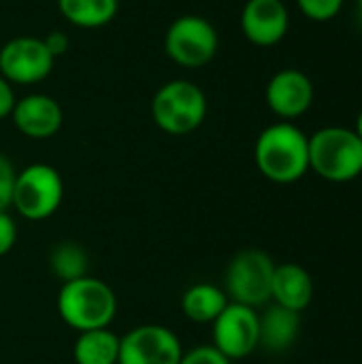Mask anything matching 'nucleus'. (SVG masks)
Segmentation results:
<instances>
[{"instance_id":"obj_12","label":"nucleus","mask_w":362,"mask_h":364,"mask_svg":"<svg viewBox=\"0 0 362 364\" xmlns=\"http://www.w3.org/2000/svg\"><path fill=\"white\" fill-rule=\"evenodd\" d=\"M290 15L284 0H247L241 11L243 36L258 47H273L286 34Z\"/></svg>"},{"instance_id":"obj_27","label":"nucleus","mask_w":362,"mask_h":364,"mask_svg":"<svg viewBox=\"0 0 362 364\" xmlns=\"http://www.w3.org/2000/svg\"><path fill=\"white\" fill-rule=\"evenodd\" d=\"M358 15H361L362 19V0H358Z\"/></svg>"},{"instance_id":"obj_23","label":"nucleus","mask_w":362,"mask_h":364,"mask_svg":"<svg viewBox=\"0 0 362 364\" xmlns=\"http://www.w3.org/2000/svg\"><path fill=\"white\" fill-rule=\"evenodd\" d=\"M17 237H19L17 222L13 220L9 211H0V258L6 256L15 247Z\"/></svg>"},{"instance_id":"obj_4","label":"nucleus","mask_w":362,"mask_h":364,"mask_svg":"<svg viewBox=\"0 0 362 364\" xmlns=\"http://www.w3.org/2000/svg\"><path fill=\"white\" fill-rule=\"evenodd\" d=\"M151 117L166 134H190L201 128L207 117V96L196 83L188 79H173L154 94Z\"/></svg>"},{"instance_id":"obj_14","label":"nucleus","mask_w":362,"mask_h":364,"mask_svg":"<svg viewBox=\"0 0 362 364\" xmlns=\"http://www.w3.org/2000/svg\"><path fill=\"white\" fill-rule=\"evenodd\" d=\"M314 299V279L312 275L297 262L275 264L273 284H271V301L290 311H305Z\"/></svg>"},{"instance_id":"obj_2","label":"nucleus","mask_w":362,"mask_h":364,"mask_svg":"<svg viewBox=\"0 0 362 364\" xmlns=\"http://www.w3.org/2000/svg\"><path fill=\"white\" fill-rule=\"evenodd\" d=\"M55 309L62 322L79 333L109 328L117 316V296L109 284L92 275L60 286Z\"/></svg>"},{"instance_id":"obj_25","label":"nucleus","mask_w":362,"mask_h":364,"mask_svg":"<svg viewBox=\"0 0 362 364\" xmlns=\"http://www.w3.org/2000/svg\"><path fill=\"white\" fill-rule=\"evenodd\" d=\"M15 102H17V98H15L13 85H11V83L0 75V119L11 117Z\"/></svg>"},{"instance_id":"obj_8","label":"nucleus","mask_w":362,"mask_h":364,"mask_svg":"<svg viewBox=\"0 0 362 364\" xmlns=\"http://www.w3.org/2000/svg\"><path fill=\"white\" fill-rule=\"evenodd\" d=\"M211 326V346L230 363L243 360L260 348V316L254 307L228 303Z\"/></svg>"},{"instance_id":"obj_1","label":"nucleus","mask_w":362,"mask_h":364,"mask_svg":"<svg viewBox=\"0 0 362 364\" xmlns=\"http://www.w3.org/2000/svg\"><path fill=\"white\" fill-rule=\"evenodd\" d=\"M254 160L269 181L294 183L309 171V136L292 122L271 124L256 139Z\"/></svg>"},{"instance_id":"obj_22","label":"nucleus","mask_w":362,"mask_h":364,"mask_svg":"<svg viewBox=\"0 0 362 364\" xmlns=\"http://www.w3.org/2000/svg\"><path fill=\"white\" fill-rule=\"evenodd\" d=\"M179 364H233L222 352L209 346H194L190 352H183Z\"/></svg>"},{"instance_id":"obj_20","label":"nucleus","mask_w":362,"mask_h":364,"mask_svg":"<svg viewBox=\"0 0 362 364\" xmlns=\"http://www.w3.org/2000/svg\"><path fill=\"white\" fill-rule=\"evenodd\" d=\"M344 2L346 0H297L301 13L307 19L318 21V23H324V21L335 19L341 13Z\"/></svg>"},{"instance_id":"obj_18","label":"nucleus","mask_w":362,"mask_h":364,"mask_svg":"<svg viewBox=\"0 0 362 364\" xmlns=\"http://www.w3.org/2000/svg\"><path fill=\"white\" fill-rule=\"evenodd\" d=\"M60 13L77 28H102L119 9V0H58Z\"/></svg>"},{"instance_id":"obj_16","label":"nucleus","mask_w":362,"mask_h":364,"mask_svg":"<svg viewBox=\"0 0 362 364\" xmlns=\"http://www.w3.org/2000/svg\"><path fill=\"white\" fill-rule=\"evenodd\" d=\"M228 296L224 292V288L215 286V284H194L190 286L183 296H181V314L196 324H213L215 318L226 309L228 305Z\"/></svg>"},{"instance_id":"obj_10","label":"nucleus","mask_w":362,"mask_h":364,"mask_svg":"<svg viewBox=\"0 0 362 364\" xmlns=\"http://www.w3.org/2000/svg\"><path fill=\"white\" fill-rule=\"evenodd\" d=\"M53 60L43 38L15 36L0 47V75L11 85H34L49 77Z\"/></svg>"},{"instance_id":"obj_19","label":"nucleus","mask_w":362,"mask_h":364,"mask_svg":"<svg viewBox=\"0 0 362 364\" xmlns=\"http://www.w3.org/2000/svg\"><path fill=\"white\" fill-rule=\"evenodd\" d=\"M87 269H90V258H87V252L79 243L64 241V243H58L49 252V271L62 284L85 277Z\"/></svg>"},{"instance_id":"obj_17","label":"nucleus","mask_w":362,"mask_h":364,"mask_svg":"<svg viewBox=\"0 0 362 364\" xmlns=\"http://www.w3.org/2000/svg\"><path fill=\"white\" fill-rule=\"evenodd\" d=\"M75 364H117L119 335L111 328H96L79 333L73 346Z\"/></svg>"},{"instance_id":"obj_13","label":"nucleus","mask_w":362,"mask_h":364,"mask_svg":"<svg viewBox=\"0 0 362 364\" xmlns=\"http://www.w3.org/2000/svg\"><path fill=\"white\" fill-rule=\"evenodd\" d=\"M11 119L23 136L45 141L60 132L64 113L55 98L47 94H28L15 102Z\"/></svg>"},{"instance_id":"obj_5","label":"nucleus","mask_w":362,"mask_h":364,"mask_svg":"<svg viewBox=\"0 0 362 364\" xmlns=\"http://www.w3.org/2000/svg\"><path fill=\"white\" fill-rule=\"evenodd\" d=\"M64 200V181L58 168L34 162L15 177L11 207L28 222H43L58 213Z\"/></svg>"},{"instance_id":"obj_24","label":"nucleus","mask_w":362,"mask_h":364,"mask_svg":"<svg viewBox=\"0 0 362 364\" xmlns=\"http://www.w3.org/2000/svg\"><path fill=\"white\" fill-rule=\"evenodd\" d=\"M43 43H45L47 51H49L53 58H58V55H64V53L68 51V47H70V36H68L66 32L55 30V32H49V34L43 38Z\"/></svg>"},{"instance_id":"obj_3","label":"nucleus","mask_w":362,"mask_h":364,"mask_svg":"<svg viewBox=\"0 0 362 364\" xmlns=\"http://www.w3.org/2000/svg\"><path fill=\"white\" fill-rule=\"evenodd\" d=\"M309 171L331 183L362 175V141L352 128L326 126L309 136Z\"/></svg>"},{"instance_id":"obj_9","label":"nucleus","mask_w":362,"mask_h":364,"mask_svg":"<svg viewBox=\"0 0 362 364\" xmlns=\"http://www.w3.org/2000/svg\"><path fill=\"white\" fill-rule=\"evenodd\" d=\"M183 346L162 324H141L119 337L117 364H179Z\"/></svg>"},{"instance_id":"obj_26","label":"nucleus","mask_w":362,"mask_h":364,"mask_svg":"<svg viewBox=\"0 0 362 364\" xmlns=\"http://www.w3.org/2000/svg\"><path fill=\"white\" fill-rule=\"evenodd\" d=\"M354 132H356V136L362 141V111L358 113V117H356V126H354Z\"/></svg>"},{"instance_id":"obj_7","label":"nucleus","mask_w":362,"mask_h":364,"mask_svg":"<svg viewBox=\"0 0 362 364\" xmlns=\"http://www.w3.org/2000/svg\"><path fill=\"white\" fill-rule=\"evenodd\" d=\"M218 32L201 15L177 17L164 34V53L183 68L207 66L218 53Z\"/></svg>"},{"instance_id":"obj_11","label":"nucleus","mask_w":362,"mask_h":364,"mask_svg":"<svg viewBox=\"0 0 362 364\" xmlns=\"http://www.w3.org/2000/svg\"><path fill=\"white\" fill-rule=\"evenodd\" d=\"M314 94V83L303 70L284 68L269 79L265 100L269 109L277 117H282V122H292L309 111Z\"/></svg>"},{"instance_id":"obj_6","label":"nucleus","mask_w":362,"mask_h":364,"mask_svg":"<svg viewBox=\"0 0 362 364\" xmlns=\"http://www.w3.org/2000/svg\"><path fill=\"white\" fill-rule=\"evenodd\" d=\"M275 262L273 258L256 247L241 250L233 256L224 273V292L230 303L262 307L271 301Z\"/></svg>"},{"instance_id":"obj_21","label":"nucleus","mask_w":362,"mask_h":364,"mask_svg":"<svg viewBox=\"0 0 362 364\" xmlns=\"http://www.w3.org/2000/svg\"><path fill=\"white\" fill-rule=\"evenodd\" d=\"M15 177H17V171H15L13 162L6 156L0 154V211H9L11 209Z\"/></svg>"},{"instance_id":"obj_15","label":"nucleus","mask_w":362,"mask_h":364,"mask_svg":"<svg viewBox=\"0 0 362 364\" xmlns=\"http://www.w3.org/2000/svg\"><path fill=\"white\" fill-rule=\"evenodd\" d=\"M301 333V314L280 305H271L260 316V346L271 354L290 350Z\"/></svg>"}]
</instances>
